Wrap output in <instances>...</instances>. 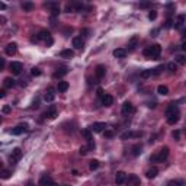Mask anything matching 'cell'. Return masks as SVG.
Here are the masks:
<instances>
[{
    "mask_svg": "<svg viewBox=\"0 0 186 186\" xmlns=\"http://www.w3.org/2000/svg\"><path fill=\"white\" fill-rule=\"evenodd\" d=\"M160 52H161V47H160L158 44H154V45H151V47H147L145 50L143 51L144 57H147V58H153V60H157V58L160 57Z\"/></svg>",
    "mask_w": 186,
    "mask_h": 186,
    "instance_id": "1",
    "label": "cell"
},
{
    "mask_svg": "<svg viewBox=\"0 0 186 186\" xmlns=\"http://www.w3.org/2000/svg\"><path fill=\"white\" fill-rule=\"evenodd\" d=\"M167 157H169V147H163L157 154H153L151 157H150V161H158V163H161Z\"/></svg>",
    "mask_w": 186,
    "mask_h": 186,
    "instance_id": "2",
    "label": "cell"
},
{
    "mask_svg": "<svg viewBox=\"0 0 186 186\" xmlns=\"http://www.w3.org/2000/svg\"><path fill=\"white\" fill-rule=\"evenodd\" d=\"M36 38H38V41H45L47 45H52V38H51L50 31H47V29H41Z\"/></svg>",
    "mask_w": 186,
    "mask_h": 186,
    "instance_id": "3",
    "label": "cell"
},
{
    "mask_svg": "<svg viewBox=\"0 0 186 186\" xmlns=\"http://www.w3.org/2000/svg\"><path fill=\"white\" fill-rule=\"evenodd\" d=\"M57 115H58V111H57V106H54V105H51L50 108L47 109V112L44 114V117L48 119H55Z\"/></svg>",
    "mask_w": 186,
    "mask_h": 186,
    "instance_id": "4",
    "label": "cell"
},
{
    "mask_svg": "<svg viewBox=\"0 0 186 186\" xmlns=\"http://www.w3.org/2000/svg\"><path fill=\"white\" fill-rule=\"evenodd\" d=\"M176 115H179V108L174 103H170L166 109V117L170 118V117H176Z\"/></svg>",
    "mask_w": 186,
    "mask_h": 186,
    "instance_id": "5",
    "label": "cell"
},
{
    "mask_svg": "<svg viewBox=\"0 0 186 186\" xmlns=\"http://www.w3.org/2000/svg\"><path fill=\"white\" fill-rule=\"evenodd\" d=\"M121 112H122V115H130V114H132L134 112V105L131 103V102H125L124 105H122V108H121Z\"/></svg>",
    "mask_w": 186,
    "mask_h": 186,
    "instance_id": "6",
    "label": "cell"
},
{
    "mask_svg": "<svg viewBox=\"0 0 186 186\" xmlns=\"http://www.w3.org/2000/svg\"><path fill=\"white\" fill-rule=\"evenodd\" d=\"M4 52L7 55H15L17 52V44L16 42H9L6 47H4Z\"/></svg>",
    "mask_w": 186,
    "mask_h": 186,
    "instance_id": "7",
    "label": "cell"
},
{
    "mask_svg": "<svg viewBox=\"0 0 186 186\" xmlns=\"http://www.w3.org/2000/svg\"><path fill=\"white\" fill-rule=\"evenodd\" d=\"M28 130V124H20V125H17L15 128H12L10 130V134L12 135H20L23 131H26Z\"/></svg>",
    "mask_w": 186,
    "mask_h": 186,
    "instance_id": "8",
    "label": "cell"
},
{
    "mask_svg": "<svg viewBox=\"0 0 186 186\" xmlns=\"http://www.w3.org/2000/svg\"><path fill=\"white\" fill-rule=\"evenodd\" d=\"M22 156H23V151H22V148L16 147V148H13V150H12V154H10V160H12V161H19V160L22 158Z\"/></svg>",
    "mask_w": 186,
    "mask_h": 186,
    "instance_id": "9",
    "label": "cell"
},
{
    "mask_svg": "<svg viewBox=\"0 0 186 186\" xmlns=\"http://www.w3.org/2000/svg\"><path fill=\"white\" fill-rule=\"evenodd\" d=\"M9 68H10V71H12L13 74H20V71H22V63L12 61V63L9 64Z\"/></svg>",
    "mask_w": 186,
    "mask_h": 186,
    "instance_id": "10",
    "label": "cell"
},
{
    "mask_svg": "<svg viewBox=\"0 0 186 186\" xmlns=\"http://www.w3.org/2000/svg\"><path fill=\"white\" fill-rule=\"evenodd\" d=\"M127 182V173L125 172H117L115 174V183L117 185H124Z\"/></svg>",
    "mask_w": 186,
    "mask_h": 186,
    "instance_id": "11",
    "label": "cell"
},
{
    "mask_svg": "<svg viewBox=\"0 0 186 186\" xmlns=\"http://www.w3.org/2000/svg\"><path fill=\"white\" fill-rule=\"evenodd\" d=\"M52 183H54V180L50 174H42L39 179V186H51Z\"/></svg>",
    "mask_w": 186,
    "mask_h": 186,
    "instance_id": "12",
    "label": "cell"
},
{
    "mask_svg": "<svg viewBox=\"0 0 186 186\" xmlns=\"http://www.w3.org/2000/svg\"><path fill=\"white\" fill-rule=\"evenodd\" d=\"M90 130L93 132H103V131H106V124H103V122H95L90 127Z\"/></svg>",
    "mask_w": 186,
    "mask_h": 186,
    "instance_id": "13",
    "label": "cell"
},
{
    "mask_svg": "<svg viewBox=\"0 0 186 186\" xmlns=\"http://www.w3.org/2000/svg\"><path fill=\"white\" fill-rule=\"evenodd\" d=\"M127 180H128V185L130 186H140L141 185V180H140V177H138L137 174H130Z\"/></svg>",
    "mask_w": 186,
    "mask_h": 186,
    "instance_id": "14",
    "label": "cell"
},
{
    "mask_svg": "<svg viewBox=\"0 0 186 186\" xmlns=\"http://www.w3.org/2000/svg\"><path fill=\"white\" fill-rule=\"evenodd\" d=\"M83 45H85V41L82 39V36H74V38H73V47H74L76 50H82Z\"/></svg>",
    "mask_w": 186,
    "mask_h": 186,
    "instance_id": "15",
    "label": "cell"
},
{
    "mask_svg": "<svg viewBox=\"0 0 186 186\" xmlns=\"http://www.w3.org/2000/svg\"><path fill=\"white\" fill-rule=\"evenodd\" d=\"M60 57H61V58H66V60H70V58L74 57V51L73 50H63L60 52Z\"/></svg>",
    "mask_w": 186,
    "mask_h": 186,
    "instance_id": "16",
    "label": "cell"
},
{
    "mask_svg": "<svg viewBox=\"0 0 186 186\" xmlns=\"http://www.w3.org/2000/svg\"><path fill=\"white\" fill-rule=\"evenodd\" d=\"M55 99V93H54V89H48L47 93L44 95V101L45 102H52Z\"/></svg>",
    "mask_w": 186,
    "mask_h": 186,
    "instance_id": "17",
    "label": "cell"
},
{
    "mask_svg": "<svg viewBox=\"0 0 186 186\" xmlns=\"http://www.w3.org/2000/svg\"><path fill=\"white\" fill-rule=\"evenodd\" d=\"M95 74H96V77H98V79L105 77V74H106V68H105V66H98L96 70H95Z\"/></svg>",
    "mask_w": 186,
    "mask_h": 186,
    "instance_id": "18",
    "label": "cell"
},
{
    "mask_svg": "<svg viewBox=\"0 0 186 186\" xmlns=\"http://www.w3.org/2000/svg\"><path fill=\"white\" fill-rule=\"evenodd\" d=\"M157 174H158V169H157V167H154V166H153V167H150V169L145 172V176H147L148 179H154Z\"/></svg>",
    "mask_w": 186,
    "mask_h": 186,
    "instance_id": "19",
    "label": "cell"
},
{
    "mask_svg": "<svg viewBox=\"0 0 186 186\" xmlns=\"http://www.w3.org/2000/svg\"><path fill=\"white\" fill-rule=\"evenodd\" d=\"M112 103H114V96L105 95V96L102 98V105H103V106H111Z\"/></svg>",
    "mask_w": 186,
    "mask_h": 186,
    "instance_id": "20",
    "label": "cell"
},
{
    "mask_svg": "<svg viewBox=\"0 0 186 186\" xmlns=\"http://www.w3.org/2000/svg\"><path fill=\"white\" fill-rule=\"evenodd\" d=\"M125 55H127V50H124V48L114 50V57L115 58H125Z\"/></svg>",
    "mask_w": 186,
    "mask_h": 186,
    "instance_id": "21",
    "label": "cell"
},
{
    "mask_svg": "<svg viewBox=\"0 0 186 186\" xmlns=\"http://www.w3.org/2000/svg\"><path fill=\"white\" fill-rule=\"evenodd\" d=\"M67 73H68L67 68H60V70H57V71L54 73V76H52V77H54V79H63Z\"/></svg>",
    "mask_w": 186,
    "mask_h": 186,
    "instance_id": "22",
    "label": "cell"
},
{
    "mask_svg": "<svg viewBox=\"0 0 186 186\" xmlns=\"http://www.w3.org/2000/svg\"><path fill=\"white\" fill-rule=\"evenodd\" d=\"M3 86H4L6 89H12V87L15 86V80H13L12 77H6V79L3 80Z\"/></svg>",
    "mask_w": 186,
    "mask_h": 186,
    "instance_id": "23",
    "label": "cell"
},
{
    "mask_svg": "<svg viewBox=\"0 0 186 186\" xmlns=\"http://www.w3.org/2000/svg\"><path fill=\"white\" fill-rule=\"evenodd\" d=\"M157 93H158V95H161V96H166V95H169V89H167V86L160 85L158 87H157Z\"/></svg>",
    "mask_w": 186,
    "mask_h": 186,
    "instance_id": "24",
    "label": "cell"
},
{
    "mask_svg": "<svg viewBox=\"0 0 186 186\" xmlns=\"http://www.w3.org/2000/svg\"><path fill=\"white\" fill-rule=\"evenodd\" d=\"M185 20H186V17L183 16V15H179L177 16V19H176V23H174V28H180L183 23H185Z\"/></svg>",
    "mask_w": 186,
    "mask_h": 186,
    "instance_id": "25",
    "label": "cell"
},
{
    "mask_svg": "<svg viewBox=\"0 0 186 186\" xmlns=\"http://www.w3.org/2000/svg\"><path fill=\"white\" fill-rule=\"evenodd\" d=\"M67 89H68L67 82H58V86H57V90H58V92H66Z\"/></svg>",
    "mask_w": 186,
    "mask_h": 186,
    "instance_id": "26",
    "label": "cell"
},
{
    "mask_svg": "<svg viewBox=\"0 0 186 186\" xmlns=\"http://www.w3.org/2000/svg\"><path fill=\"white\" fill-rule=\"evenodd\" d=\"M174 61L180 66H185L186 64V55H176L174 57Z\"/></svg>",
    "mask_w": 186,
    "mask_h": 186,
    "instance_id": "27",
    "label": "cell"
},
{
    "mask_svg": "<svg viewBox=\"0 0 186 186\" xmlns=\"http://www.w3.org/2000/svg\"><path fill=\"white\" fill-rule=\"evenodd\" d=\"M99 166H101L99 160H92V161H90V164H89V169L93 172V170H98V169H99Z\"/></svg>",
    "mask_w": 186,
    "mask_h": 186,
    "instance_id": "28",
    "label": "cell"
},
{
    "mask_svg": "<svg viewBox=\"0 0 186 186\" xmlns=\"http://www.w3.org/2000/svg\"><path fill=\"white\" fill-rule=\"evenodd\" d=\"M82 134H83V137H85L87 141L93 140V138H92V130H90V128H86V130H83V131H82Z\"/></svg>",
    "mask_w": 186,
    "mask_h": 186,
    "instance_id": "29",
    "label": "cell"
},
{
    "mask_svg": "<svg viewBox=\"0 0 186 186\" xmlns=\"http://www.w3.org/2000/svg\"><path fill=\"white\" fill-rule=\"evenodd\" d=\"M137 44H138V38L137 36H132L131 38V41H130V51H132V50H135V47H137Z\"/></svg>",
    "mask_w": 186,
    "mask_h": 186,
    "instance_id": "30",
    "label": "cell"
},
{
    "mask_svg": "<svg viewBox=\"0 0 186 186\" xmlns=\"http://www.w3.org/2000/svg\"><path fill=\"white\" fill-rule=\"evenodd\" d=\"M141 150H143V145H141V144H135V145L132 147V156L141 154Z\"/></svg>",
    "mask_w": 186,
    "mask_h": 186,
    "instance_id": "31",
    "label": "cell"
},
{
    "mask_svg": "<svg viewBox=\"0 0 186 186\" xmlns=\"http://www.w3.org/2000/svg\"><path fill=\"white\" fill-rule=\"evenodd\" d=\"M140 134H134V132H131V131H127V132H124L122 135H121V138L122 140H127V138H131V137H138Z\"/></svg>",
    "mask_w": 186,
    "mask_h": 186,
    "instance_id": "32",
    "label": "cell"
},
{
    "mask_svg": "<svg viewBox=\"0 0 186 186\" xmlns=\"http://www.w3.org/2000/svg\"><path fill=\"white\" fill-rule=\"evenodd\" d=\"M140 76H141L143 79H148L150 76H153V70H143Z\"/></svg>",
    "mask_w": 186,
    "mask_h": 186,
    "instance_id": "33",
    "label": "cell"
},
{
    "mask_svg": "<svg viewBox=\"0 0 186 186\" xmlns=\"http://www.w3.org/2000/svg\"><path fill=\"white\" fill-rule=\"evenodd\" d=\"M22 7H23L25 10H32V9H34V4H32L31 1H25V3H22Z\"/></svg>",
    "mask_w": 186,
    "mask_h": 186,
    "instance_id": "34",
    "label": "cell"
},
{
    "mask_svg": "<svg viewBox=\"0 0 186 186\" xmlns=\"http://www.w3.org/2000/svg\"><path fill=\"white\" fill-rule=\"evenodd\" d=\"M177 121H179V115H176V117H170V118H167V124H169V125H174Z\"/></svg>",
    "mask_w": 186,
    "mask_h": 186,
    "instance_id": "35",
    "label": "cell"
},
{
    "mask_svg": "<svg viewBox=\"0 0 186 186\" xmlns=\"http://www.w3.org/2000/svg\"><path fill=\"white\" fill-rule=\"evenodd\" d=\"M166 68H167V70H169L170 73H174V71H176V70H177V66H176V64H174V63H169V64H167V66H166Z\"/></svg>",
    "mask_w": 186,
    "mask_h": 186,
    "instance_id": "36",
    "label": "cell"
},
{
    "mask_svg": "<svg viewBox=\"0 0 186 186\" xmlns=\"http://www.w3.org/2000/svg\"><path fill=\"white\" fill-rule=\"evenodd\" d=\"M10 177V170H1V179H9Z\"/></svg>",
    "mask_w": 186,
    "mask_h": 186,
    "instance_id": "37",
    "label": "cell"
},
{
    "mask_svg": "<svg viewBox=\"0 0 186 186\" xmlns=\"http://www.w3.org/2000/svg\"><path fill=\"white\" fill-rule=\"evenodd\" d=\"M163 70H164V67H163V66H158V67H156L154 70H153V76H157V74H160Z\"/></svg>",
    "mask_w": 186,
    "mask_h": 186,
    "instance_id": "38",
    "label": "cell"
},
{
    "mask_svg": "<svg viewBox=\"0 0 186 186\" xmlns=\"http://www.w3.org/2000/svg\"><path fill=\"white\" fill-rule=\"evenodd\" d=\"M31 74L35 76V77H38V76H41V70H39L38 67H34L32 70H31Z\"/></svg>",
    "mask_w": 186,
    "mask_h": 186,
    "instance_id": "39",
    "label": "cell"
},
{
    "mask_svg": "<svg viewBox=\"0 0 186 186\" xmlns=\"http://www.w3.org/2000/svg\"><path fill=\"white\" fill-rule=\"evenodd\" d=\"M1 112H3V114H10V112H12V106L4 105V106H3V109H1Z\"/></svg>",
    "mask_w": 186,
    "mask_h": 186,
    "instance_id": "40",
    "label": "cell"
},
{
    "mask_svg": "<svg viewBox=\"0 0 186 186\" xmlns=\"http://www.w3.org/2000/svg\"><path fill=\"white\" fill-rule=\"evenodd\" d=\"M156 17H157V12H156V10H150V12H148V19H150V20H154Z\"/></svg>",
    "mask_w": 186,
    "mask_h": 186,
    "instance_id": "41",
    "label": "cell"
},
{
    "mask_svg": "<svg viewBox=\"0 0 186 186\" xmlns=\"http://www.w3.org/2000/svg\"><path fill=\"white\" fill-rule=\"evenodd\" d=\"M80 154H82V156H86V154H87V153H89V147H87V145H83V147H80Z\"/></svg>",
    "mask_w": 186,
    "mask_h": 186,
    "instance_id": "42",
    "label": "cell"
},
{
    "mask_svg": "<svg viewBox=\"0 0 186 186\" xmlns=\"http://www.w3.org/2000/svg\"><path fill=\"white\" fill-rule=\"evenodd\" d=\"M172 137H173L174 140H179V138H180V131H179V130L173 131V132H172Z\"/></svg>",
    "mask_w": 186,
    "mask_h": 186,
    "instance_id": "43",
    "label": "cell"
},
{
    "mask_svg": "<svg viewBox=\"0 0 186 186\" xmlns=\"http://www.w3.org/2000/svg\"><path fill=\"white\" fill-rule=\"evenodd\" d=\"M87 147H89V150H93V148H95V141H93V140L87 141Z\"/></svg>",
    "mask_w": 186,
    "mask_h": 186,
    "instance_id": "44",
    "label": "cell"
},
{
    "mask_svg": "<svg viewBox=\"0 0 186 186\" xmlns=\"http://www.w3.org/2000/svg\"><path fill=\"white\" fill-rule=\"evenodd\" d=\"M172 23H173V20H172V17H170V19L166 20V25H164V26H166V28H172Z\"/></svg>",
    "mask_w": 186,
    "mask_h": 186,
    "instance_id": "45",
    "label": "cell"
},
{
    "mask_svg": "<svg viewBox=\"0 0 186 186\" xmlns=\"http://www.w3.org/2000/svg\"><path fill=\"white\" fill-rule=\"evenodd\" d=\"M98 96H99V98H103V96H105V93H103V89H102V87L98 89Z\"/></svg>",
    "mask_w": 186,
    "mask_h": 186,
    "instance_id": "46",
    "label": "cell"
},
{
    "mask_svg": "<svg viewBox=\"0 0 186 186\" xmlns=\"http://www.w3.org/2000/svg\"><path fill=\"white\" fill-rule=\"evenodd\" d=\"M103 132H105V137H112V135H114V132H112V131H103Z\"/></svg>",
    "mask_w": 186,
    "mask_h": 186,
    "instance_id": "47",
    "label": "cell"
},
{
    "mask_svg": "<svg viewBox=\"0 0 186 186\" xmlns=\"http://www.w3.org/2000/svg\"><path fill=\"white\" fill-rule=\"evenodd\" d=\"M0 9H1V10H4V9H6V3H3V1H1V3H0Z\"/></svg>",
    "mask_w": 186,
    "mask_h": 186,
    "instance_id": "48",
    "label": "cell"
},
{
    "mask_svg": "<svg viewBox=\"0 0 186 186\" xmlns=\"http://www.w3.org/2000/svg\"><path fill=\"white\" fill-rule=\"evenodd\" d=\"M148 6H150L148 3H141V4H140V7H148Z\"/></svg>",
    "mask_w": 186,
    "mask_h": 186,
    "instance_id": "49",
    "label": "cell"
},
{
    "mask_svg": "<svg viewBox=\"0 0 186 186\" xmlns=\"http://www.w3.org/2000/svg\"><path fill=\"white\" fill-rule=\"evenodd\" d=\"M6 96V92L4 90H0V98H4Z\"/></svg>",
    "mask_w": 186,
    "mask_h": 186,
    "instance_id": "50",
    "label": "cell"
},
{
    "mask_svg": "<svg viewBox=\"0 0 186 186\" xmlns=\"http://www.w3.org/2000/svg\"><path fill=\"white\" fill-rule=\"evenodd\" d=\"M26 186H35V183L32 182V180H28V183H26Z\"/></svg>",
    "mask_w": 186,
    "mask_h": 186,
    "instance_id": "51",
    "label": "cell"
},
{
    "mask_svg": "<svg viewBox=\"0 0 186 186\" xmlns=\"http://www.w3.org/2000/svg\"><path fill=\"white\" fill-rule=\"evenodd\" d=\"M167 186H177V182H169Z\"/></svg>",
    "mask_w": 186,
    "mask_h": 186,
    "instance_id": "52",
    "label": "cell"
},
{
    "mask_svg": "<svg viewBox=\"0 0 186 186\" xmlns=\"http://www.w3.org/2000/svg\"><path fill=\"white\" fill-rule=\"evenodd\" d=\"M0 66H1V68H4V60L1 58V63H0Z\"/></svg>",
    "mask_w": 186,
    "mask_h": 186,
    "instance_id": "53",
    "label": "cell"
},
{
    "mask_svg": "<svg viewBox=\"0 0 186 186\" xmlns=\"http://www.w3.org/2000/svg\"><path fill=\"white\" fill-rule=\"evenodd\" d=\"M182 50L186 51V42H183V44H182Z\"/></svg>",
    "mask_w": 186,
    "mask_h": 186,
    "instance_id": "54",
    "label": "cell"
},
{
    "mask_svg": "<svg viewBox=\"0 0 186 186\" xmlns=\"http://www.w3.org/2000/svg\"><path fill=\"white\" fill-rule=\"evenodd\" d=\"M51 186H58V185H57V183H52V185H51Z\"/></svg>",
    "mask_w": 186,
    "mask_h": 186,
    "instance_id": "55",
    "label": "cell"
}]
</instances>
